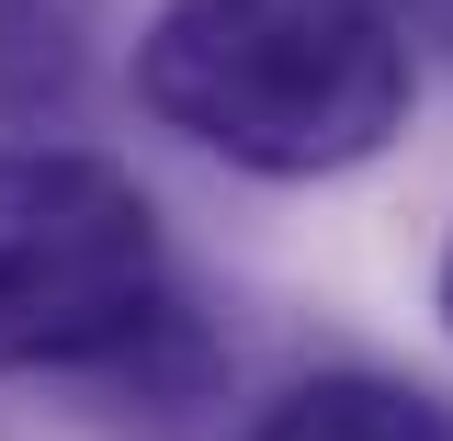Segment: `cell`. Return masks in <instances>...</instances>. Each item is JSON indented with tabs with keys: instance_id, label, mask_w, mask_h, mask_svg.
<instances>
[{
	"instance_id": "277c9868",
	"label": "cell",
	"mask_w": 453,
	"mask_h": 441,
	"mask_svg": "<svg viewBox=\"0 0 453 441\" xmlns=\"http://www.w3.org/2000/svg\"><path fill=\"white\" fill-rule=\"evenodd\" d=\"M408 11H419V34H431V46H453V0H408Z\"/></svg>"
},
{
	"instance_id": "5b68a950",
	"label": "cell",
	"mask_w": 453,
	"mask_h": 441,
	"mask_svg": "<svg viewBox=\"0 0 453 441\" xmlns=\"http://www.w3.org/2000/svg\"><path fill=\"white\" fill-rule=\"evenodd\" d=\"M442 329H453V249H442Z\"/></svg>"
},
{
	"instance_id": "6da1fadb",
	"label": "cell",
	"mask_w": 453,
	"mask_h": 441,
	"mask_svg": "<svg viewBox=\"0 0 453 441\" xmlns=\"http://www.w3.org/2000/svg\"><path fill=\"white\" fill-rule=\"evenodd\" d=\"M408 91L419 68L386 0H159L136 46V103L261 181L374 159L408 125Z\"/></svg>"
},
{
	"instance_id": "7a4b0ae2",
	"label": "cell",
	"mask_w": 453,
	"mask_h": 441,
	"mask_svg": "<svg viewBox=\"0 0 453 441\" xmlns=\"http://www.w3.org/2000/svg\"><path fill=\"white\" fill-rule=\"evenodd\" d=\"M170 329V249L148 193L80 148L0 159V374L136 362Z\"/></svg>"
},
{
	"instance_id": "3957f363",
	"label": "cell",
	"mask_w": 453,
	"mask_h": 441,
	"mask_svg": "<svg viewBox=\"0 0 453 441\" xmlns=\"http://www.w3.org/2000/svg\"><path fill=\"white\" fill-rule=\"evenodd\" d=\"M250 441H453V407L396 374H306L250 419Z\"/></svg>"
}]
</instances>
